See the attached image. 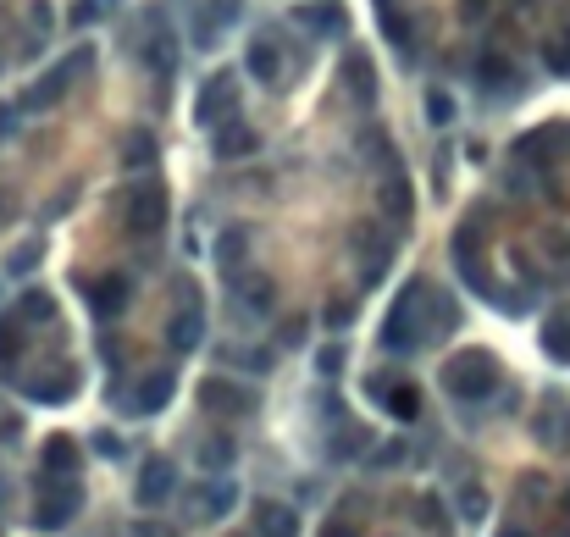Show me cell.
<instances>
[{
	"label": "cell",
	"instance_id": "cell-1",
	"mask_svg": "<svg viewBox=\"0 0 570 537\" xmlns=\"http://www.w3.org/2000/svg\"><path fill=\"white\" fill-rule=\"evenodd\" d=\"M427 294H432L427 277H410V283H404V294L393 299L388 327H382V344H388L393 355H399V349L410 355V349L432 344V338H427Z\"/></svg>",
	"mask_w": 570,
	"mask_h": 537
},
{
	"label": "cell",
	"instance_id": "cell-2",
	"mask_svg": "<svg viewBox=\"0 0 570 537\" xmlns=\"http://www.w3.org/2000/svg\"><path fill=\"white\" fill-rule=\"evenodd\" d=\"M493 382H499V360L487 355V349H460V355L443 366V394L465 399V405L487 399L493 394Z\"/></svg>",
	"mask_w": 570,
	"mask_h": 537
},
{
	"label": "cell",
	"instance_id": "cell-3",
	"mask_svg": "<svg viewBox=\"0 0 570 537\" xmlns=\"http://www.w3.org/2000/svg\"><path fill=\"white\" fill-rule=\"evenodd\" d=\"M89 67H95V50H72V56H61L56 67H50L45 78H39V84L23 95V106H28V111H45V106H56V100L67 95V89L78 84V78H84Z\"/></svg>",
	"mask_w": 570,
	"mask_h": 537
},
{
	"label": "cell",
	"instance_id": "cell-4",
	"mask_svg": "<svg viewBox=\"0 0 570 537\" xmlns=\"http://www.w3.org/2000/svg\"><path fill=\"white\" fill-rule=\"evenodd\" d=\"M161 227H167V183L144 178L128 194V233L133 239H161Z\"/></svg>",
	"mask_w": 570,
	"mask_h": 537
},
{
	"label": "cell",
	"instance_id": "cell-5",
	"mask_svg": "<svg viewBox=\"0 0 570 537\" xmlns=\"http://www.w3.org/2000/svg\"><path fill=\"white\" fill-rule=\"evenodd\" d=\"M84 493H78V477H45V504L34 510V526L39 532H61V526L78 515Z\"/></svg>",
	"mask_w": 570,
	"mask_h": 537
},
{
	"label": "cell",
	"instance_id": "cell-6",
	"mask_svg": "<svg viewBox=\"0 0 570 537\" xmlns=\"http://www.w3.org/2000/svg\"><path fill=\"white\" fill-rule=\"evenodd\" d=\"M133 283L122 272H106L95 277V283H84V299H89V311H95V322H111V316H122V305H128Z\"/></svg>",
	"mask_w": 570,
	"mask_h": 537
},
{
	"label": "cell",
	"instance_id": "cell-7",
	"mask_svg": "<svg viewBox=\"0 0 570 537\" xmlns=\"http://www.w3.org/2000/svg\"><path fill=\"white\" fill-rule=\"evenodd\" d=\"M200 405H205V410H222V416H250V410H255V394L244 388V382L205 377V382H200Z\"/></svg>",
	"mask_w": 570,
	"mask_h": 537
},
{
	"label": "cell",
	"instance_id": "cell-8",
	"mask_svg": "<svg viewBox=\"0 0 570 537\" xmlns=\"http://www.w3.org/2000/svg\"><path fill=\"white\" fill-rule=\"evenodd\" d=\"M200 333H205V316H200V294H194V283H183V305H178V311H172L167 344L189 355V349L200 344Z\"/></svg>",
	"mask_w": 570,
	"mask_h": 537
},
{
	"label": "cell",
	"instance_id": "cell-9",
	"mask_svg": "<svg viewBox=\"0 0 570 537\" xmlns=\"http://www.w3.org/2000/svg\"><path fill=\"white\" fill-rule=\"evenodd\" d=\"M172 371H144L139 382H133V394H128V405H133V416H155V410H167L172 405Z\"/></svg>",
	"mask_w": 570,
	"mask_h": 537
},
{
	"label": "cell",
	"instance_id": "cell-10",
	"mask_svg": "<svg viewBox=\"0 0 570 537\" xmlns=\"http://www.w3.org/2000/svg\"><path fill=\"white\" fill-rule=\"evenodd\" d=\"M172 493H178V471H172V460H144V471H139V504L144 510H161Z\"/></svg>",
	"mask_w": 570,
	"mask_h": 537
},
{
	"label": "cell",
	"instance_id": "cell-11",
	"mask_svg": "<svg viewBox=\"0 0 570 537\" xmlns=\"http://www.w3.org/2000/svg\"><path fill=\"white\" fill-rule=\"evenodd\" d=\"M366 388L382 399V405H388V416H399V421H416V416H421V388H416V382H388V377H371Z\"/></svg>",
	"mask_w": 570,
	"mask_h": 537
},
{
	"label": "cell",
	"instance_id": "cell-12",
	"mask_svg": "<svg viewBox=\"0 0 570 537\" xmlns=\"http://www.w3.org/2000/svg\"><path fill=\"white\" fill-rule=\"evenodd\" d=\"M172 56H178V39H172V28L161 23V17H150V34H144V45H139V61L155 72V78H167V72H172Z\"/></svg>",
	"mask_w": 570,
	"mask_h": 537
},
{
	"label": "cell",
	"instance_id": "cell-13",
	"mask_svg": "<svg viewBox=\"0 0 570 537\" xmlns=\"http://www.w3.org/2000/svg\"><path fill=\"white\" fill-rule=\"evenodd\" d=\"M222 111H233V78L227 72H211L200 84V106H194V117L211 128V122H222Z\"/></svg>",
	"mask_w": 570,
	"mask_h": 537
},
{
	"label": "cell",
	"instance_id": "cell-14",
	"mask_svg": "<svg viewBox=\"0 0 570 537\" xmlns=\"http://www.w3.org/2000/svg\"><path fill=\"white\" fill-rule=\"evenodd\" d=\"M23 394L39 399V405H61V399L78 394V366H61L56 377H28V382H23Z\"/></svg>",
	"mask_w": 570,
	"mask_h": 537
},
{
	"label": "cell",
	"instance_id": "cell-15",
	"mask_svg": "<svg viewBox=\"0 0 570 537\" xmlns=\"http://www.w3.org/2000/svg\"><path fill=\"white\" fill-rule=\"evenodd\" d=\"M28 355V322L17 311L0 316V371H17Z\"/></svg>",
	"mask_w": 570,
	"mask_h": 537
},
{
	"label": "cell",
	"instance_id": "cell-16",
	"mask_svg": "<svg viewBox=\"0 0 570 537\" xmlns=\"http://www.w3.org/2000/svg\"><path fill=\"white\" fill-rule=\"evenodd\" d=\"M294 23H305L310 34H321V39H338L344 34V6H338V0H310V6H299L294 12Z\"/></svg>",
	"mask_w": 570,
	"mask_h": 537
},
{
	"label": "cell",
	"instance_id": "cell-17",
	"mask_svg": "<svg viewBox=\"0 0 570 537\" xmlns=\"http://www.w3.org/2000/svg\"><path fill=\"white\" fill-rule=\"evenodd\" d=\"M233 17H238V0H211V6H200V12H194V45H216V34H222Z\"/></svg>",
	"mask_w": 570,
	"mask_h": 537
},
{
	"label": "cell",
	"instance_id": "cell-18",
	"mask_svg": "<svg viewBox=\"0 0 570 537\" xmlns=\"http://www.w3.org/2000/svg\"><path fill=\"white\" fill-rule=\"evenodd\" d=\"M255 537H299L294 510L277 504V499H261V504H255Z\"/></svg>",
	"mask_w": 570,
	"mask_h": 537
},
{
	"label": "cell",
	"instance_id": "cell-19",
	"mask_svg": "<svg viewBox=\"0 0 570 537\" xmlns=\"http://www.w3.org/2000/svg\"><path fill=\"white\" fill-rule=\"evenodd\" d=\"M250 72L261 78V84H277V78H283V45H277L272 34L250 39Z\"/></svg>",
	"mask_w": 570,
	"mask_h": 537
},
{
	"label": "cell",
	"instance_id": "cell-20",
	"mask_svg": "<svg viewBox=\"0 0 570 537\" xmlns=\"http://www.w3.org/2000/svg\"><path fill=\"white\" fill-rule=\"evenodd\" d=\"M233 499H238V493H233V482H205V488H194L189 515H194V521H216V515H222Z\"/></svg>",
	"mask_w": 570,
	"mask_h": 537
},
{
	"label": "cell",
	"instance_id": "cell-21",
	"mask_svg": "<svg viewBox=\"0 0 570 537\" xmlns=\"http://www.w3.org/2000/svg\"><path fill=\"white\" fill-rule=\"evenodd\" d=\"M454 327H460V305H454L443 288H432V294H427V338L438 344L443 333H454Z\"/></svg>",
	"mask_w": 570,
	"mask_h": 537
},
{
	"label": "cell",
	"instance_id": "cell-22",
	"mask_svg": "<svg viewBox=\"0 0 570 537\" xmlns=\"http://www.w3.org/2000/svg\"><path fill=\"white\" fill-rule=\"evenodd\" d=\"M382 211H388L393 222H410V211H416V200H410V183H404L399 167H388V178H382Z\"/></svg>",
	"mask_w": 570,
	"mask_h": 537
},
{
	"label": "cell",
	"instance_id": "cell-23",
	"mask_svg": "<svg viewBox=\"0 0 570 537\" xmlns=\"http://www.w3.org/2000/svg\"><path fill=\"white\" fill-rule=\"evenodd\" d=\"M233 294L250 305V311H272V277H261V272H233Z\"/></svg>",
	"mask_w": 570,
	"mask_h": 537
},
{
	"label": "cell",
	"instance_id": "cell-24",
	"mask_svg": "<svg viewBox=\"0 0 570 537\" xmlns=\"http://www.w3.org/2000/svg\"><path fill=\"white\" fill-rule=\"evenodd\" d=\"M78 471V443L72 438H50L45 443V477H72Z\"/></svg>",
	"mask_w": 570,
	"mask_h": 537
},
{
	"label": "cell",
	"instance_id": "cell-25",
	"mask_svg": "<svg viewBox=\"0 0 570 537\" xmlns=\"http://www.w3.org/2000/svg\"><path fill=\"white\" fill-rule=\"evenodd\" d=\"M17 316H23L28 327H39V322H56V299H50L45 288H28V294L17 299Z\"/></svg>",
	"mask_w": 570,
	"mask_h": 537
},
{
	"label": "cell",
	"instance_id": "cell-26",
	"mask_svg": "<svg viewBox=\"0 0 570 537\" xmlns=\"http://www.w3.org/2000/svg\"><path fill=\"white\" fill-rule=\"evenodd\" d=\"M255 150V128H244V122H233V128H222L216 133V156H250Z\"/></svg>",
	"mask_w": 570,
	"mask_h": 537
},
{
	"label": "cell",
	"instance_id": "cell-27",
	"mask_svg": "<svg viewBox=\"0 0 570 537\" xmlns=\"http://www.w3.org/2000/svg\"><path fill=\"white\" fill-rule=\"evenodd\" d=\"M543 349L554 360H570V311L565 316H548V322H543Z\"/></svg>",
	"mask_w": 570,
	"mask_h": 537
},
{
	"label": "cell",
	"instance_id": "cell-28",
	"mask_svg": "<svg viewBox=\"0 0 570 537\" xmlns=\"http://www.w3.org/2000/svg\"><path fill=\"white\" fill-rule=\"evenodd\" d=\"M200 466L205 471H222V466H233V438H200Z\"/></svg>",
	"mask_w": 570,
	"mask_h": 537
},
{
	"label": "cell",
	"instance_id": "cell-29",
	"mask_svg": "<svg viewBox=\"0 0 570 537\" xmlns=\"http://www.w3.org/2000/svg\"><path fill=\"white\" fill-rule=\"evenodd\" d=\"M565 427H570V405H559V399H548V416H543V443H559L565 438Z\"/></svg>",
	"mask_w": 570,
	"mask_h": 537
},
{
	"label": "cell",
	"instance_id": "cell-30",
	"mask_svg": "<svg viewBox=\"0 0 570 537\" xmlns=\"http://www.w3.org/2000/svg\"><path fill=\"white\" fill-rule=\"evenodd\" d=\"M39 266V239H28V244H17L12 255H6V272L12 277H23V272H34Z\"/></svg>",
	"mask_w": 570,
	"mask_h": 537
},
{
	"label": "cell",
	"instance_id": "cell-31",
	"mask_svg": "<svg viewBox=\"0 0 570 537\" xmlns=\"http://www.w3.org/2000/svg\"><path fill=\"white\" fill-rule=\"evenodd\" d=\"M349 84L360 89V100L377 95V84H371V61H366V56H349Z\"/></svg>",
	"mask_w": 570,
	"mask_h": 537
},
{
	"label": "cell",
	"instance_id": "cell-32",
	"mask_svg": "<svg viewBox=\"0 0 570 537\" xmlns=\"http://www.w3.org/2000/svg\"><path fill=\"white\" fill-rule=\"evenodd\" d=\"M543 56H548V67H554V72H565V78H570V28H565L559 39H548Z\"/></svg>",
	"mask_w": 570,
	"mask_h": 537
},
{
	"label": "cell",
	"instance_id": "cell-33",
	"mask_svg": "<svg viewBox=\"0 0 570 537\" xmlns=\"http://www.w3.org/2000/svg\"><path fill=\"white\" fill-rule=\"evenodd\" d=\"M244 250H250V233H244V227H233V233L222 239V266H238V261H244Z\"/></svg>",
	"mask_w": 570,
	"mask_h": 537
},
{
	"label": "cell",
	"instance_id": "cell-34",
	"mask_svg": "<svg viewBox=\"0 0 570 537\" xmlns=\"http://www.w3.org/2000/svg\"><path fill=\"white\" fill-rule=\"evenodd\" d=\"M416 521L432 526V532H443V526H449V515L438 510V499H427V493H421V499H416Z\"/></svg>",
	"mask_w": 570,
	"mask_h": 537
},
{
	"label": "cell",
	"instance_id": "cell-35",
	"mask_svg": "<svg viewBox=\"0 0 570 537\" xmlns=\"http://www.w3.org/2000/svg\"><path fill=\"white\" fill-rule=\"evenodd\" d=\"M150 161H155V139H150V133L128 139V167H150Z\"/></svg>",
	"mask_w": 570,
	"mask_h": 537
},
{
	"label": "cell",
	"instance_id": "cell-36",
	"mask_svg": "<svg viewBox=\"0 0 570 537\" xmlns=\"http://www.w3.org/2000/svg\"><path fill=\"white\" fill-rule=\"evenodd\" d=\"M222 360H238L244 371H266V360H272V355H266V349H222Z\"/></svg>",
	"mask_w": 570,
	"mask_h": 537
},
{
	"label": "cell",
	"instance_id": "cell-37",
	"mask_svg": "<svg viewBox=\"0 0 570 537\" xmlns=\"http://www.w3.org/2000/svg\"><path fill=\"white\" fill-rule=\"evenodd\" d=\"M427 117H432V122H438V128H443V122H449V117H454V100H449V95H443V89H432V95H427Z\"/></svg>",
	"mask_w": 570,
	"mask_h": 537
},
{
	"label": "cell",
	"instance_id": "cell-38",
	"mask_svg": "<svg viewBox=\"0 0 570 537\" xmlns=\"http://www.w3.org/2000/svg\"><path fill=\"white\" fill-rule=\"evenodd\" d=\"M316 366H321V377H338V371H344V344H327L316 355Z\"/></svg>",
	"mask_w": 570,
	"mask_h": 537
},
{
	"label": "cell",
	"instance_id": "cell-39",
	"mask_svg": "<svg viewBox=\"0 0 570 537\" xmlns=\"http://www.w3.org/2000/svg\"><path fill=\"white\" fill-rule=\"evenodd\" d=\"M482 84H510V61H504V56H487V61H482Z\"/></svg>",
	"mask_w": 570,
	"mask_h": 537
},
{
	"label": "cell",
	"instance_id": "cell-40",
	"mask_svg": "<svg viewBox=\"0 0 570 537\" xmlns=\"http://www.w3.org/2000/svg\"><path fill=\"white\" fill-rule=\"evenodd\" d=\"M543 250H548V261L570 266V239H565V233H543Z\"/></svg>",
	"mask_w": 570,
	"mask_h": 537
},
{
	"label": "cell",
	"instance_id": "cell-41",
	"mask_svg": "<svg viewBox=\"0 0 570 537\" xmlns=\"http://www.w3.org/2000/svg\"><path fill=\"white\" fill-rule=\"evenodd\" d=\"M349 316H355V299H333V305H327V327H349Z\"/></svg>",
	"mask_w": 570,
	"mask_h": 537
},
{
	"label": "cell",
	"instance_id": "cell-42",
	"mask_svg": "<svg viewBox=\"0 0 570 537\" xmlns=\"http://www.w3.org/2000/svg\"><path fill=\"white\" fill-rule=\"evenodd\" d=\"M95 449H100V454H106V460H117V454H122V443H117V438H111V432H95Z\"/></svg>",
	"mask_w": 570,
	"mask_h": 537
},
{
	"label": "cell",
	"instance_id": "cell-43",
	"mask_svg": "<svg viewBox=\"0 0 570 537\" xmlns=\"http://www.w3.org/2000/svg\"><path fill=\"white\" fill-rule=\"evenodd\" d=\"M460 510L476 521V515H482V493H476V488H465V493H460Z\"/></svg>",
	"mask_w": 570,
	"mask_h": 537
},
{
	"label": "cell",
	"instance_id": "cell-44",
	"mask_svg": "<svg viewBox=\"0 0 570 537\" xmlns=\"http://www.w3.org/2000/svg\"><path fill=\"white\" fill-rule=\"evenodd\" d=\"M321 537H360V526H349V521H327V526H321Z\"/></svg>",
	"mask_w": 570,
	"mask_h": 537
},
{
	"label": "cell",
	"instance_id": "cell-45",
	"mask_svg": "<svg viewBox=\"0 0 570 537\" xmlns=\"http://www.w3.org/2000/svg\"><path fill=\"white\" fill-rule=\"evenodd\" d=\"M299 338H305V316H294V322L283 327V344H299Z\"/></svg>",
	"mask_w": 570,
	"mask_h": 537
},
{
	"label": "cell",
	"instance_id": "cell-46",
	"mask_svg": "<svg viewBox=\"0 0 570 537\" xmlns=\"http://www.w3.org/2000/svg\"><path fill=\"white\" fill-rule=\"evenodd\" d=\"M139 537H172V526H161V521H144V526H139Z\"/></svg>",
	"mask_w": 570,
	"mask_h": 537
},
{
	"label": "cell",
	"instance_id": "cell-47",
	"mask_svg": "<svg viewBox=\"0 0 570 537\" xmlns=\"http://www.w3.org/2000/svg\"><path fill=\"white\" fill-rule=\"evenodd\" d=\"M476 12H482V0H465V17H476Z\"/></svg>",
	"mask_w": 570,
	"mask_h": 537
},
{
	"label": "cell",
	"instance_id": "cell-48",
	"mask_svg": "<svg viewBox=\"0 0 570 537\" xmlns=\"http://www.w3.org/2000/svg\"><path fill=\"white\" fill-rule=\"evenodd\" d=\"M0 510H6V477H0Z\"/></svg>",
	"mask_w": 570,
	"mask_h": 537
}]
</instances>
